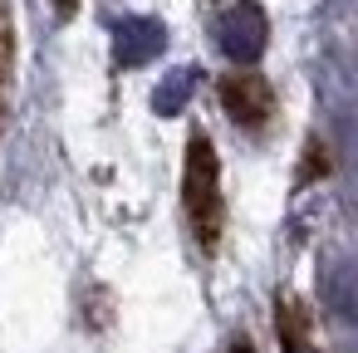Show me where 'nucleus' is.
<instances>
[{
	"label": "nucleus",
	"instance_id": "nucleus-1",
	"mask_svg": "<svg viewBox=\"0 0 358 353\" xmlns=\"http://www.w3.org/2000/svg\"><path fill=\"white\" fill-rule=\"evenodd\" d=\"M182 206H187V226H192V240L201 245V255H216L221 226H226V201H221V162H216V147L206 133L187 138Z\"/></svg>",
	"mask_w": 358,
	"mask_h": 353
},
{
	"label": "nucleus",
	"instance_id": "nucleus-2",
	"mask_svg": "<svg viewBox=\"0 0 358 353\" xmlns=\"http://www.w3.org/2000/svg\"><path fill=\"white\" fill-rule=\"evenodd\" d=\"M216 45H221V55H226L236 69H250V64L265 55V45H270V20H265V10L255 6V0H236V6H226L221 20H216Z\"/></svg>",
	"mask_w": 358,
	"mask_h": 353
},
{
	"label": "nucleus",
	"instance_id": "nucleus-3",
	"mask_svg": "<svg viewBox=\"0 0 358 353\" xmlns=\"http://www.w3.org/2000/svg\"><path fill=\"white\" fill-rule=\"evenodd\" d=\"M221 103L241 133H260L275 118V84L265 74H226L221 79Z\"/></svg>",
	"mask_w": 358,
	"mask_h": 353
},
{
	"label": "nucleus",
	"instance_id": "nucleus-4",
	"mask_svg": "<svg viewBox=\"0 0 358 353\" xmlns=\"http://www.w3.org/2000/svg\"><path fill=\"white\" fill-rule=\"evenodd\" d=\"M162 50H167L162 20H148V15L118 20V30H113V59H118L123 69H143V64H152Z\"/></svg>",
	"mask_w": 358,
	"mask_h": 353
},
{
	"label": "nucleus",
	"instance_id": "nucleus-5",
	"mask_svg": "<svg viewBox=\"0 0 358 353\" xmlns=\"http://www.w3.org/2000/svg\"><path fill=\"white\" fill-rule=\"evenodd\" d=\"M192 89H196V69H192V64H182V69H172V74H162V84H157V94H152V108H157L162 118H177V113L187 108V99H192Z\"/></svg>",
	"mask_w": 358,
	"mask_h": 353
},
{
	"label": "nucleus",
	"instance_id": "nucleus-6",
	"mask_svg": "<svg viewBox=\"0 0 358 353\" xmlns=\"http://www.w3.org/2000/svg\"><path fill=\"white\" fill-rule=\"evenodd\" d=\"M10 69H15V20L10 0H0V123L10 113Z\"/></svg>",
	"mask_w": 358,
	"mask_h": 353
},
{
	"label": "nucleus",
	"instance_id": "nucleus-7",
	"mask_svg": "<svg viewBox=\"0 0 358 353\" xmlns=\"http://www.w3.org/2000/svg\"><path fill=\"white\" fill-rule=\"evenodd\" d=\"M280 338H285V353H319L314 343H309V314L294 304V299H285V309H280Z\"/></svg>",
	"mask_w": 358,
	"mask_h": 353
},
{
	"label": "nucleus",
	"instance_id": "nucleus-8",
	"mask_svg": "<svg viewBox=\"0 0 358 353\" xmlns=\"http://www.w3.org/2000/svg\"><path fill=\"white\" fill-rule=\"evenodd\" d=\"M226 353H255V343H250V338H236V343H231Z\"/></svg>",
	"mask_w": 358,
	"mask_h": 353
},
{
	"label": "nucleus",
	"instance_id": "nucleus-9",
	"mask_svg": "<svg viewBox=\"0 0 358 353\" xmlns=\"http://www.w3.org/2000/svg\"><path fill=\"white\" fill-rule=\"evenodd\" d=\"M55 6H59V15H69V10L79 6V0H55Z\"/></svg>",
	"mask_w": 358,
	"mask_h": 353
}]
</instances>
